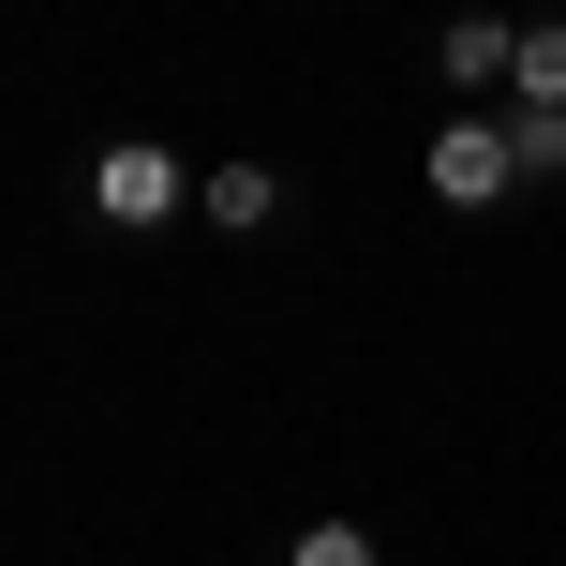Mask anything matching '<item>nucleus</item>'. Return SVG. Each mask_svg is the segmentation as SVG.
<instances>
[{"instance_id": "f257e3e1", "label": "nucleus", "mask_w": 566, "mask_h": 566, "mask_svg": "<svg viewBox=\"0 0 566 566\" xmlns=\"http://www.w3.org/2000/svg\"><path fill=\"white\" fill-rule=\"evenodd\" d=\"M195 195H209V165L179 135H105L75 165V209H90V239H165V224H195Z\"/></svg>"}, {"instance_id": "f03ea898", "label": "nucleus", "mask_w": 566, "mask_h": 566, "mask_svg": "<svg viewBox=\"0 0 566 566\" xmlns=\"http://www.w3.org/2000/svg\"><path fill=\"white\" fill-rule=\"evenodd\" d=\"M418 179H432V209H448V224H507V209H522L507 105H448V119H432V149H418Z\"/></svg>"}, {"instance_id": "7ed1b4c3", "label": "nucleus", "mask_w": 566, "mask_h": 566, "mask_svg": "<svg viewBox=\"0 0 566 566\" xmlns=\"http://www.w3.org/2000/svg\"><path fill=\"white\" fill-rule=\"evenodd\" d=\"M432 75H448V105H507V75H522V15H492V0L432 15Z\"/></svg>"}, {"instance_id": "20e7f679", "label": "nucleus", "mask_w": 566, "mask_h": 566, "mask_svg": "<svg viewBox=\"0 0 566 566\" xmlns=\"http://www.w3.org/2000/svg\"><path fill=\"white\" fill-rule=\"evenodd\" d=\"M283 209H298V195H283V165H254V149H224V165H209V195H195V224H209V239H269Z\"/></svg>"}, {"instance_id": "39448f33", "label": "nucleus", "mask_w": 566, "mask_h": 566, "mask_svg": "<svg viewBox=\"0 0 566 566\" xmlns=\"http://www.w3.org/2000/svg\"><path fill=\"white\" fill-rule=\"evenodd\" d=\"M269 566H388V537H373L358 507H313V522H298V537H283Z\"/></svg>"}, {"instance_id": "423d86ee", "label": "nucleus", "mask_w": 566, "mask_h": 566, "mask_svg": "<svg viewBox=\"0 0 566 566\" xmlns=\"http://www.w3.org/2000/svg\"><path fill=\"white\" fill-rule=\"evenodd\" d=\"M507 149H522V195H566V105H507Z\"/></svg>"}, {"instance_id": "0eeeda50", "label": "nucleus", "mask_w": 566, "mask_h": 566, "mask_svg": "<svg viewBox=\"0 0 566 566\" xmlns=\"http://www.w3.org/2000/svg\"><path fill=\"white\" fill-rule=\"evenodd\" d=\"M507 105H566V15H522V75Z\"/></svg>"}]
</instances>
